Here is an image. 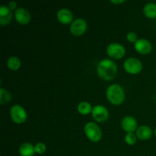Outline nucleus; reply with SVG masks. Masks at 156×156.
<instances>
[{
    "mask_svg": "<svg viewBox=\"0 0 156 156\" xmlns=\"http://www.w3.org/2000/svg\"><path fill=\"white\" fill-rule=\"evenodd\" d=\"M125 0H116V1H114V0H111V2L114 3V4H122V3H124L125 2Z\"/></svg>",
    "mask_w": 156,
    "mask_h": 156,
    "instance_id": "nucleus-24",
    "label": "nucleus"
},
{
    "mask_svg": "<svg viewBox=\"0 0 156 156\" xmlns=\"http://www.w3.org/2000/svg\"><path fill=\"white\" fill-rule=\"evenodd\" d=\"M87 30V23L83 18H78L73 21L70 26V32L74 36L79 37L85 34Z\"/></svg>",
    "mask_w": 156,
    "mask_h": 156,
    "instance_id": "nucleus-8",
    "label": "nucleus"
},
{
    "mask_svg": "<svg viewBox=\"0 0 156 156\" xmlns=\"http://www.w3.org/2000/svg\"><path fill=\"white\" fill-rule=\"evenodd\" d=\"M21 66V60L17 56H11L7 60V66L9 69L12 71H16L19 69Z\"/></svg>",
    "mask_w": 156,
    "mask_h": 156,
    "instance_id": "nucleus-18",
    "label": "nucleus"
},
{
    "mask_svg": "<svg viewBox=\"0 0 156 156\" xmlns=\"http://www.w3.org/2000/svg\"><path fill=\"white\" fill-rule=\"evenodd\" d=\"M97 73L99 77L104 80L111 81L117 75V65L114 61L109 59H101L98 64Z\"/></svg>",
    "mask_w": 156,
    "mask_h": 156,
    "instance_id": "nucleus-1",
    "label": "nucleus"
},
{
    "mask_svg": "<svg viewBox=\"0 0 156 156\" xmlns=\"http://www.w3.org/2000/svg\"><path fill=\"white\" fill-rule=\"evenodd\" d=\"M93 108L91 107V104L87 101H82L78 105L77 111L82 115H87L91 113Z\"/></svg>",
    "mask_w": 156,
    "mask_h": 156,
    "instance_id": "nucleus-17",
    "label": "nucleus"
},
{
    "mask_svg": "<svg viewBox=\"0 0 156 156\" xmlns=\"http://www.w3.org/2000/svg\"><path fill=\"white\" fill-rule=\"evenodd\" d=\"M126 40H127L129 42L135 44V43L138 41V39H137V34L133 31L129 32V33L126 34Z\"/></svg>",
    "mask_w": 156,
    "mask_h": 156,
    "instance_id": "nucleus-22",
    "label": "nucleus"
},
{
    "mask_svg": "<svg viewBox=\"0 0 156 156\" xmlns=\"http://www.w3.org/2000/svg\"><path fill=\"white\" fill-rule=\"evenodd\" d=\"M84 132L87 138L92 143H98L102 138V132L98 124L93 122H88L84 127Z\"/></svg>",
    "mask_w": 156,
    "mask_h": 156,
    "instance_id": "nucleus-3",
    "label": "nucleus"
},
{
    "mask_svg": "<svg viewBox=\"0 0 156 156\" xmlns=\"http://www.w3.org/2000/svg\"><path fill=\"white\" fill-rule=\"evenodd\" d=\"M155 137H156V128H155Z\"/></svg>",
    "mask_w": 156,
    "mask_h": 156,
    "instance_id": "nucleus-25",
    "label": "nucleus"
},
{
    "mask_svg": "<svg viewBox=\"0 0 156 156\" xmlns=\"http://www.w3.org/2000/svg\"><path fill=\"white\" fill-rule=\"evenodd\" d=\"M10 117L14 123L17 124H22L27 120V114L25 109L22 106L15 105L11 108Z\"/></svg>",
    "mask_w": 156,
    "mask_h": 156,
    "instance_id": "nucleus-4",
    "label": "nucleus"
},
{
    "mask_svg": "<svg viewBox=\"0 0 156 156\" xmlns=\"http://www.w3.org/2000/svg\"><path fill=\"white\" fill-rule=\"evenodd\" d=\"M143 13L150 19L156 18V3L149 2L146 4L143 8Z\"/></svg>",
    "mask_w": 156,
    "mask_h": 156,
    "instance_id": "nucleus-16",
    "label": "nucleus"
},
{
    "mask_svg": "<svg viewBox=\"0 0 156 156\" xmlns=\"http://www.w3.org/2000/svg\"><path fill=\"white\" fill-rule=\"evenodd\" d=\"M17 6H18V4H17L16 2L15 1H12V2H10L9 4V8L10 9V10L13 11V10H17Z\"/></svg>",
    "mask_w": 156,
    "mask_h": 156,
    "instance_id": "nucleus-23",
    "label": "nucleus"
},
{
    "mask_svg": "<svg viewBox=\"0 0 156 156\" xmlns=\"http://www.w3.org/2000/svg\"><path fill=\"white\" fill-rule=\"evenodd\" d=\"M136 136L139 140L146 141V140H149L152 136V130L149 126H140L136 129Z\"/></svg>",
    "mask_w": 156,
    "mask_h": 156,
    "instance_id": "nucleus-14",
    "label": "nucleus"
},
{
    "mask_svg": "<svg viewBox=\"0 0 156 156\" xmlns=\"http://www.w3.org/2000/svg\"><path fill=\"white\" fill-rule=\"evenodd\" d=\"M107 53L112 59H120L125 56L126 50L122 44L119 43H112L107 47Z\"/></svg>",
    "mask_w": 156,
    "mask_h": 156,
    "instance_id": "nucleus-6",
    "label": "nucleus"
},
{
    "mask_svg": "<svg viewBox=\"0 0 156 156\" xmlns=\"http://www.w3.org/2000/svg\"><path fill=\"white\" fill-rule=\"evenodd\" d=\"M121 126L123 130L126 131L127 133H133L138 129L136 120L132 116H126L123 117L121 122Z\"/></svg>",
    "mask_w": 156,
    "mask_h": 156,
    "instance_id": "nucleus-11",
    "label": "nucleus"
},
{
    "mask_svg": "<svg viewBox=\"0 0 156 156\" xmlns=\"http://www.w3.org/2000/svg\"><path fill=\"white\" fill-rule=\"evenodd\" d=\"M12 100V94L5 88H0V104L5 105L9 103Z\"/></svg>",
    "mask_w": 156,
    "mask_h": 156,
    "instance_id": "nucleus-19",
    "label": "nucleus"
},
{
    "mask_svg": "<svg viewBox=\"0 0 156 156\" xmlns=\"http://www.w3.org/2000/svg\"><path fill=\"white\" fill-rule=\"evenodd\" d=\"M125 71L131 75L139 74L143 69V64L140 59L130 57L125 60L123 63Z\"/></svg>",
    "mask_w": 156,
    "mask_h": 156,
    "instance_id": "nucleus-5",
    "label": "nucleus"
},
{
    "mask_svg": "<svg viewBox=\"0 0 156 156\" xmlns=\"http://www.w3.org/2000/svg\"><path fill=\"white\" fill-rule=\"evenodd\" d=\"M34 149L35 152L37 154L42 155V154L45 153V152L47 151V146H46V145L44 143H38L34 146Z\"/></svg>",
    "mask_w": 156,
    "mask_h": 156,
    "instance_id": "nucleus-21",
    "label": "nucleus"
},
{
    "mask_svg": "<svg viewBox=\"0 0 156 156\" xmlns=\"http://www.w3.org/2000/svg\"><path fill=\"white\" fill-rule=\"evenodd\" d=\"M12 11L9 7L1 5L0 7V24L2 26L8 25L12 19Z\"/></svg>",
    "mask_w": 156,
    "mask_h": 156,
    "instance_id": "nucleus-13",
    "label": "nucleus"
},
{
    "mask_svg": "<svg viewBox=\"0 0 156 156\" xmlns=\"http://www.w3.org/2000/svg\"><path fill=\"white\" fill-rule=\"evenodd\" d=\"M57 19L62 24H72L73 22V14L67 9H62L58 11Z\"/></svg>",
    "mask_w": 156,
    "mask_h": 156,
    "instance_id": "nucleus-12",
    "label": "nucleus"
},
{
    "mask_svg": "<svg viewBox=\"0 0 156 156\" xmlns=\"http://www.w3.org/2000/svg\"><path fill=\"white\" fill-rule=\"evenodd\" d=\"M106 96L108 101L116 106L121 105L125 99L123 88L118 84H113L110 85L106 91Z\"/></svg>",
    "mask_w": 156,
    "mask_h": 156,
    "instance_id": "nucleus-2",
    "label": "nucleus"
},
{
    "mask_svg": "<svg viewBox=\"0 0 156 156\" xmlns=\"http://www.w3.org/2000/svg\"><path fill=\"white\" fill-rule=\"evenodd\" d=\"M92 117L96 122L104 123L109 117V111L103 105H95L91 111Z\"/></svg>",
    "mask_w": 156,
    "mask_h": 156,
    "instance_id": "nucleus-7",
    "label": "nucleus"
},
{
    "mask_svg": "<svg viewBox=\"0 0 156 156\" xmlns=\"http://www.w3.org/2000/svg\"><path fill=\"white\" fill-rule=\"evenodd\" d=\"M134 47L139 53L143 55L149 54L152 50V44L146 39H138L134 44Z\"/></svg>",
    "mask_w": 156,
    "mask_h": 156,
    "instance_id": "nucleus-10",
    "label": "nucleus"
},
{
    "mask_svg": "<svg viewBox=\"0 0 156 156\" xmlns=\"http://www.w3.org/2000/svg\"><path fill=\"white\" fill-rule=\"evenodd\" d=\"M136 141L137 136L133 133H127L125 136V142L126 143V144L133 146V145H134L136 143Z\"/></svg>",
    "mask_w": 156,
    "mask_h": 156,
    "instance_id": "nucleus-20",
    "label": "nucleus"
},
{
    "mask_svg": "<svg viewBox=\"0 0 156 156\" xmlns=\"http://www.w3.org/2000/svg\"><path fill=\"white\" fill-rule=\"evenodd\" d=\"M15 18L17 22L21 25L27 24L31 19L30 12L24 8H18L17 10H15Z\"/></svg>",
    "mask_w": 156,
    "mask_h": 156,
    "instance_id": "nucleus-9",
    "label": "nucleus"
},
{
    "mask_svg": "<svg viewBox=\"0 0 156 156\" xmlns=\"http://www.w3.org/2000/svg\"><path fill=\"white\" fill-rule=\"evenodd\" d=\"M18 152L21 156H34L35 152L34 146L29 143H24L20 146Z\"/></svg>",
    "mask_w": 156,
    "mask_h": 156,
    "instance_id": "nucleus-15",
    "label": "nucleus"
}]
</instances>
